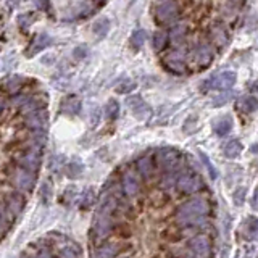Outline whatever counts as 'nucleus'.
<instances>
[{
  "label": "nucleus",
  "mask_w": 258,
  "mask_h": 258,
  "mask_svg": "<svg viewBox=\"0 0 258 258\" xmlns=\"http://www.w3.org/2000/svg\"><path fill=\"white\" fill-rule=\"evenodd\" d=\"M97 2H103V0H97Z\"/></svg>",
  "instance_id": "obj_43"
},
{
  "label": "nucleus",
  "mask_w": 258,
  "mask_h": 258,
  "mask_svg": "<svg viewBox=\"0 0 258 258\" xmlns=\"http://www.w3.org/2000/svg\"><path fill=\"white\" fill-rule=\"evenodd\" d=\"M213 129H215V133L218 136H226L228 133H231L233 129V119L231 117H221L218 118L215 123H213Z\"/></svg>",
  "instance_id": "obj_17"
},
{
  "label": "nucleus",
  "mask_w": 258,
  "mask_h": 258,
  "mask_svg": "<svg viewBox=\"0 0 258 258\" xmlns=\"http://www.w3.org/2000/svg\"><path fill=\"white\" fill-rule=\"evenodd\" d=\"M60 258H78V255H76V252L73 249H62Z\"/></svg>",
  "instance_id": "obj_38"
},
{
  "label": "nucleus",
  "mask_w": 258,
  "mask_h": 258,
  "mask_svg": "<svg viewBox=\"0 0 258 258\" xmlns=\"http://www.w3.org/2000/svg\"><path fill=\"white\" fill-rule=\"evenodd\" d=\"M233 98V94L231 92H226L224 91V94H221V95H218L215 100H213V105L215 107H221V105H226V103L231 100Z\"/></svg>",
  "instance_id": "obj_33"
},
{
  "label": "nucleus",
  "mask_w": 258,
  "mask_h": 258,
  "mask_svg": "<svg viewBox=\"0 0 258 258\" xmlns=\"http://www.w3.org/2000/svg\"><path fill=\"white\" fill-rule=\"evenodd\" d=\"M254 91L257 92V94H258V81L255 82V84H254Z\"/></svg>",
  "instance_id": "obj_42"
},
{
  "label": "nucleus",
  "mask_w": 258,
  "mask_h": 258,
  "mask_svg": "<svg viewBox=\"0 0 258 258\" xmlns=\"http://www.w3.org/2000/svg\"><path fill=\"white\" fill-rule=\"evenodd\" d=\"M20 163H21V168L34 173L41 164V152L39 150H31L29 153H26V155L21 158Z\"/></svg>",
  "instance_id": "obj_11"
},
{
  "label": "nucleus",
  "mask_w": 258,
  "mask_h": 258,
  "mask_svg": "<svg viewBox=\"0 0 258 258\" xmlns=\"http://www.w3.org/2000/svg\"><path fill=\"white\" fill-rule=\"evenodd\" d=\"M245 194H247L245 188H237V189H235V192H234V204L235 205H242L245 202Z\"/></svg>",
  "instance_id": "obj_35"
},
{
  "label": "nucleus",
  "mask_w": 258,
  "mask_h": 258,
  "mask_svg": "<svg viewBox=\"0 0 258 258\" xmlns=\"http://www.w3.org/2000/svg\"><path fill=\"white\" fill-rule=\"evenodd\" d=\"M105 115H107V118H110V119H117L118 118V115H119V103L115 100V98H110V100L107 102Z\"/></svg>",
  "instance_id": "obj_24"
},
{
  "label": "nucleus",
  "mask_w": 258,
  "mask_h": 258,
  "mask_svg": "<svg viewBox=\"0 0 258 258\" xmlns=\"http://www.w3.org/2000/svg\"><path fill=\"white\" fill-rule=\"evenodd\" d=\"M94 34H97L98 37H103L108 34L110 31V20L108 18H100L94 23V27H92Z\"/></svg>",
  "instance_id": "obj_22"
},
{
  "label": "nucleus",
  "mask_w": 258,
  "mask_h": 258,
  "mask_svg": "<svg viewBox=\"0 0 258 258\" xmlns=\"http://www.w3.org/2000/svg\"><path fill=\"white\" fill-rule=\"evenodd\" d=\"M23 205H24V200L21 199L18 195H12L8 200V210L13 213V215H18V213L23 210Z\"/></svg>",
  "instance_id": "obj_26"
},
{
  "label": "nucleus",
  "mask_w": 258,
  "mask_h": 258,
  "mask_svg": "<svg viewBox=\"0 0 258 258\" xmlns=\"http://www.w3.org/2000/svg\"><path fill=\"white\" fill-rule=\"evenodd\" d=\"M23 84H24L23 76H10V78L5 79L3 87L10 92V94H15V92H18L21 89V86Z\"/></svg>",
  "instance_id": "obj_20"
},
{
  "label": "nucleus",
  "mask_w": 258,
  "mask_h": 258,
  "mask_svg": "<svg viewBox=\"0 0 258 258\" xmlns=\"http://www.w3.org/2000/svg\"><path fill=\"white\" fill-rule=\"evenodd\" d=\"M15 184L16 188L23 192H29L36 184V176L32 171H27L24 168H20L18 171L15 173Z\"/></svg>",
  "instance_id": "obj_7"
},
{
  "label": "nucleus",
  "mask_w": 258,
  "mask_h": 258,
  "mask_svg": "<svg viewBox=\"0 0 258 258\" xmlns=\"http://www.w3.org/2000/svg\"><path fill=\"white\" fill-rule=\"evenodd\" d=\"M50 44H52V39L47 34H37L34 39H32L31 46L27 47L26 55H27V57H34L37 52H42L44 48L48 47Z\"/></svg>",
  "instance_id": "obj_10"
},
{
  "label": "nucleus",
  "mask_w": 258,
  "mask_h": 258,
  "mask_svg": "<svg viewBox=\"0 0 258 258\" xmlns=\"http://www.w3.org/2000/svg\"><path fill=\"white\" fill-rule=\"evenodd\" d=\"M74 57H76V58H84V57H86V47H78V48H74Z\"/></svg>",
  "instance_id": "obj_39"
},
{
  "label": "nucleus",
  "mask_w": 258,
  "mask_h": 258,
  "mask_svg": "<svg viewBox=\"0 0 258 258\" xmlns=\"http://www.w3.org/2000/svg\"><path fill=\"white\" fill-rule=\"evenodd\" d=\"M46 123H47V115L44 110H37V112L27 115V126H29L31 129L42 131Z\"/></svg>",
  "instance_id": "obj_12"
},
{
  "label": "nucleus",
  "mask_w": 258,
  "mask_h": 258,
  "mask_svg": "<svg viewBox=\"0 0 258 258\" xmlns=\"http://www.w3.org/2000/svg\"><path fill=\"white\" fill-rule=\"evenodd\" d=\"M92 202H94V192L92 189H87L84 194H82V199H81V208H89L92 205Z\"/></svg>",
  "instance_id": "obj_32"
},
{
  "label": "nucleus",
  "mask_w": 258,
  "mask_h": 258,
  "mask_svg": "<svg viewBox=\"0 0 258 258\" xmlns=\"http://www.w3.org/2000/svg\"><path fill=\"white\" fill-rule=\"evenodd\" d=\"M176 188L179 189V192H183V194H194V192L204 188V183H202V178L197 173L186 171L179 176Z\"/></svg>",
  "instance_id": "obj_3"
},
{
  "label": "nucleus",
  "mask_w": 258,
  "mask_h": 258,
  "mask_svg": "<svg viewBox=\"0 0 258 258\" xmlns=\"http://www.w3.org/2000/svg\"><path fill=\"white\" fill-rule=\"evenodd\" d=\"M244 150V145L240 141H229L226 145H224V155L228 158H237Z\"/></svg>",
  "instance_id": "obj_19"
},
{
  "label": "nucleus",
  "mask_w": 258,
  "mask_h": 258,
  "mask_svg": "<svg viewBox=\"0 0 258 258\" xmlns=\"http://www.w3.org/2000/svg\"><path fill=\"white\" fill-rule=\"evenodd\" d=\"M166 46V34H164V32H157L155 34V37H153V48H155V50H163V47Z\"/></svg>",
  "instance_id": "obj_31"
},
{
  "label": "nucleus",
  "mask_w": 258,
  "mask_h": 258,
  "mask_svg": "<svg viewBox=\"0 0 258 258\" xmlns=\"http://www.w3.org/2000/svg\"><path fill=\"white\" fill-rule=\"evenodd\" d=\"M235 76L234 71H224V73L215 76V78L208 79L204 84V89H216V91H229L235 84Z\"/></svg>",
  "instance_id": "obj_4"
},
{
  "label": "nucleus",
  "mask_w": 258,
  "mask_h": 258,
  "mask_svg": "<svg viewBox=\"0 0 258 258\" xmlns=\"http://www.w3.org/2000/svg\"><path fill=\"white\" fill-rule=\"evenodd\" d=\"M62 112L67 115H78L81 112V100L76 95H70L62 103Z\"/></svg>",
  "instance_id": "obj_14"
},
{
  "label": "nucleus",
  "mask_w": 258,
  "mask_h": 258,
  "mask_svg": "<svg viewBox=\"0 0 258 258\" xmlns=\"http://www.w3.org/2000/svg\"><path fill=\"white\" fill-rule=\"evenodd\" d=\"M34 20H36V16H34V15H31V13H27V16H20V18H18L21 27H27V26H29Z\"/></svg>",
  "instance_id": "obj_37"
},
{
  "label": "nucleus",
  "mask_w": 258,
  "mask_h": 258,
  "mask_svg": "<svg viewBox=\"0 0 258 258\" xmlns=\"http://www.w3.org/2000/svg\"><path fill=\"white\" fill-rule=\"evenodd\" d=\"M164 63H166L168 70H171L173 73L181 74V73H184V70H186V65L183 62V58L178 57V53H171L166 60H164Z\"/></svg>",
  "instance_id": "obj_18"
},
{
  "label": "nucleus",
  "mask_w": 258,
  "mask_h": 258,
  "mask_svg": "<svg viewBox=\"0 0 258 258\" xmlns=\"http://www.w3.org/2000/svg\"><path fill=\"white\" fill-rule=\"evenodd\" d=\"M252 207H254V210H258V188L255 189L254 195H252Z\"/></svg>",
  "instance_id": "obj_40"
},
{
  "label": "nucleus",
  "mask_w": 258,
  "mask_h": 258,
  "mask_svg": "<svg viewBox=\"0 0 258 258\" xmlns=\"http://www.w3.org/2000/svg\"><path fill=\"white\" fill-rule=\"evenodd\" d=\"M211 58H213L211 50H210V47H207V46H202L194 52V62L197 65H200V67H207V65H210Z\"/></svg>",
  "instance_id": "obj_16"
},
{
  "label": "nucleus",
  "mask_w": 258,
  "mask_h": 258,
  "mask_svg": "<svg viewBox=\"0 0 258 258\" xmlns=\"http://www.w3.org/2000/svg\"><path fill=\"white\" fill-rule=\"evenodd\" d=\"M118 245L117 244H105L100 249H97L95 258H115L118 254Z\"/></svg>",
  "instance_id": "obj_21"
},
{
  "label": "nucleus",
  "mask_w": 258,
  "mask_h": 258,
  "mask_svg": "<svg viewBox=\"0 0 258 258\" xmlns=\"http://www.w3.org/2000/svg\"><path fill=\"white\" fill-rule=\"evenodd\" d=\"M176 15H178V7H176V3L171 2V0L163 2L157 10V20L160 21V23H169Z\"/></svg>",
  "instance_id": "obj_9"
},
{
  "label": "nucleus",
  "mask_w": 258,
  "mask_h": 258,
  "mask_svg": "<svg viewBox=\"0 0 258 258\" xmlns=\"http://www.w3.org/2000/svg\"><path fill=\"white\" fill-rule=\"evenodd\" d=\"M41 197H42V202L44 204H47L48 200H50V197H52V188H50V184L48 183H44L41 186Z\"/></svg>",
  "instance_id": "obj_34"
},
{
  "label": "nucleus",
  "mask_w": 258,
  "mask_h": 258,
  "mask_svg": "<svg viewBox=\"0 0 258 258\" xmlns=\"http://www.w3.org/2000/svg\"><path fill=\"white\" fill-rule=\"evenodd\" d=\"M128 107L131 108V112L134 113V117H137L139 119H145V118H149L150 115H152V110L150 107L147 105V103L142 100V97L141 95H133V97H129L128 98Z\"/></svg>",
  "instance_id": "obj_6"
},
{
  "label": "nucleus",
  "mask_w": 258,
  "mask_h": 258,
  "mask_svg": "<svg viewBox=\"0 0 258 258\" xmlns=\"http://www.w3.org/2000/svg\"><path fill=\"white\" fill-rule=\"evenodd\" d=\"M199 157H200V160H202V163L205 164V168L208 169V173H210V176H211V179H216L218 178V171H216V168H215V164H213L211 162H210V158H208L204 152H199Z\"/></svg>",
  "instance_id": "obj_29"
},
{
  "label": "nucleus",
  "mask_w": 258,
  "mask_h": 258,
  "mask_svg": "<svg viewBox=\"0 0 258 258\" xmlns=\"http://www.w3.org/2000/svg\"><path fill=\"white\" fill-rule=\"evenodd\" d=\"M164 174H166V176H164L163 181H162V188L163 189H169V188H173V186L178 184L179 174L176 171H169V173H164Z\"/></svg>",
  "instance_id": "obj_28"
},
{
  "label": "nucleus",
  "mask_w": 258,
  "mask_h": 258,
  "mask_svg": "<svg viewBox=\"0 0 258 258\" xmlns=\"http://www.w3.org/2000/svg\"><path fill=\"white\" fill-rule=\"evenodd\" d=\"M82 171H84V166H82V163H78V162H71L67 166V176L71 179L79 178Z\"/></svg>",
  "instance_id": "obj_25"
},
{
  "label": "nucleus",
  "mask_w": 258,
  "mask_h": 258,
  "mask_svg": "<svg viewBox=\"0 0 258 258\" xmlns=\"http://www.w3.org/2000/svg\"><path fill=\"white\" fill-rule=\"evenodd\" d=\"M137 171L144 179H150L155 168H153V160L150 157H142L137 160Z\"/></svg>",
  "instance_id": "obj_13"
},
{
  "label": "nucleus",
  "mask_w": 258,
  "mask_h": 258,
  "mask_svg": "<svg viewBox=\"0 0 258 258\" xmlns=\"http://www.w3.org/2000/svg\"><path fill=\"white\" fill-rule=\"evenodd\" d=\"M162 2H166V0H162Z\"/></svg>",
  "instance_id": "obj_44"
},
{
  "label": "nucleus",
  "mask_w": 258,
  "mask_h": 258,
  "mask_svg": "<svg viewBox=\"0 0 258 258\" xmlns=\"http://www.w3.org/2000/svg\"><path fill=\"white\" fill-rule=\"evenodd\" d=\"M244 237L247 240H252L258 234V218L257 216H249L245 218L244 226H242Z\"/></svg>",
  "instance_id": "obj_15"
},
{
  "label": "nucleus",
  "mask_w": 258,
  "mask_h": 258,
  "mask_svg": "<svg viewBox=\"0 0 258 258\" xmlns=\"http://www.w3.org/2000/svg\"><path fill=\"white\" fill-rule=\"evenodd\" d=\"M179 162V152L173 147H163L157 152V164L163 173H169L176 168Z\"/></svg>",
  "instance_id": "obj_2"
},
{
  "label": "nucleus",
  "mask_w": 258,
  "mask_h": 258,
  "mask_svg": "<svg viewBox=\"0 0 258 258\" xmlns=\"http://www.w3.org/2000/svg\"><path fill=\"white\" fill-rule=\"evenodd\" d=\"M37 258H52V255H50V254H48V252H47V250H42V252H41V254H39V257H37Z\"/></svg>",
  "instance_id": "obj_41"
},
{
  "label": "nucleus",
  "mask_w": 258,
  "mask_h": 258,
  "mask_svg": "<svg viewBox=\"0 0 258 258\" xmlns=\"http://www.w3.org/2000/svg\"><path fill=\"white\" fill-rule=\"evenodd\" d=\"M123 189L128 197H134L141 189L139 178H137V174L134 171H131V169L124 171L123 174Z\"/></svg>",
  "instance_id": "obj_8"
},
{
  "label": "nucleus",
  "mask_w": 258,
  "mask_h": 258,
  "mask_svg": "<svg viewBox=\"0 0 258 258\" xmlns=\"http://www.w3.org/2000/svg\"><path fill=\"white\" fill-rule=\"evenodd\" d=\"M189 249L192 252V255H194V258H210V254H211L210 239L204 234L195 235L194 239H190Z\"/></svg>",
  "instance_id": "obj_5"
},
{
  "label": "nucleus",
  "mask_w": 258,
  "mask_h": 258,
  "mask_svg": "<svg viewBox=\"0 0 258 258\" xmlns=\"http://www.w3.org/2000/svg\"><path fill=\"white\" fill-rule=\"evenodd\" d=\"M240 108L244 110L245 113H252V112H255V110L258 108V100L255 97H244L242 100H240Z\"/></svg>",
  "instance_id": "obj_27"
},
{
  "label": "nucleus",
  "mask_w": 258,
  "mask_h": 258,
  "mask_svg": "<svg viewBox=\"0 0 258 258\" xmlns=\"http://www.w3.org/2000/svg\"><path fill=\"white\" fill-rule=\"evenodd\" d=\"M184 32H186V29L183 26H176L174 29L171 31V39H173V42H179L181 39L184 37Z\"/></svg>",
  "instance_id": "obj_36"
},
{
  "label": "nucleus",
  "mask_w": 258,
  "mask_h": 258,
  "mask_svg": "<svg viewBox=\"0 0 258 258\" xmlns=\"http://www.w3.org/2000/svg\"><path fill=\"white\" fill-rule=\"evenodd\" d=\"M147 39V32L144 29H137L133 32V36H131V46H133L134 50H139V48L145 44Z\"/></svg>",
  "instance_id": "obj_23"
},
{
  "label": "nucleus",
  "mask_w": 258,
  "mask_h": 258,
  "mask_svg": "<svg viewBox=\"0 0 258 258\" xmlns=\"http://www.w3.org/2000/svg\"><path fill=\"white\" fill-rule=\"evenodd\" d=\"M210 211L207 199L204 197H194L183 204L176 211V223L179 226H195L207 218Z\"/></svg>",
  "instance_id": "obj_1"
},
{
  "label": "nucleus",
  "mask_w": 258,
  "mask_h": 258,
  "mask_svg": "<svg viewBox=\"0 0 258 258\" xmlns=\"http://www.w3.org/2000/svg\"><path fill=\"white\" fill-rule=\"evenodd\" d=\"M136 87H137V84L134 81L126 79V81L119 82V84L117 86V92H118V94H129V92H133Z\"/></svg>",
  "instance_id": "obj_30"
}]
</instances>
